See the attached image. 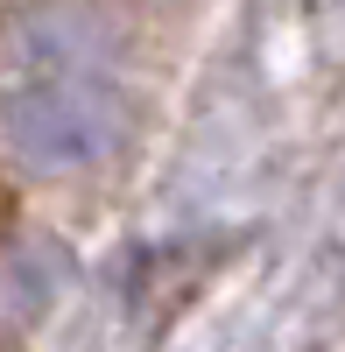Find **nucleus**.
I'll use <instances>...</instances> for the list:
<instances>
[{
    "mask_svg": "<svg viewBox=\"0 0 345 352\" xmlns=\"http://www.w3.org/2000/svg\"><path fill=\"white\" fill-rule=\"evenodd\" d=\"M0 134L28 169L64 176V169L99 162L120 141V106L106 85H85V78H28L0 106Z\"/></svg>",
    "mask_w": 345,
    "mask_h": 352,
    "instance_id": "1",
    "label": "nucleus"
}]
</instances>
